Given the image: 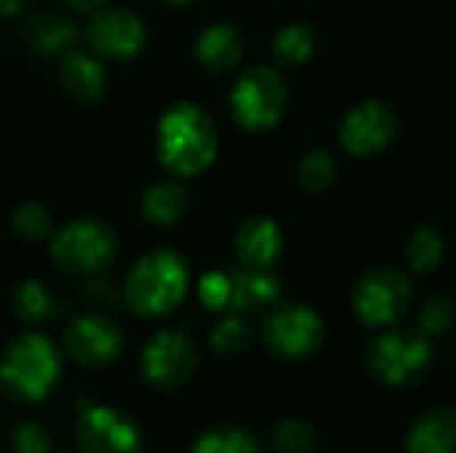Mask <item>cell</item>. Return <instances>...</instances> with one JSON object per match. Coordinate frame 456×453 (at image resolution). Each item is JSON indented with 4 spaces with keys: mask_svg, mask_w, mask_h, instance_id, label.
Returning a JSON list of instances; mask_svg holds the SVG:
<instances>
[{
    "mask_svg": "<svg viewBox=\"0 0 456 453\" xmlns=\"http://www.w3.org/2000/svg\"><path fill=\"white\" fill-rule=\"evenodd\" d=\"M219 150V133L211 115L192 101L171 104L155 125V152L160 166L179 176L203 174Z\"/></svg>",
    "mask_w": 456,
    "mask_h": 453,
    "instance_id": "cell-1",
    "label": "cell"
},
{
    "mask_svg": "<svg viewBox=\"0 0 456 453\" xmlns=\"http://www.w3.org/2000/svg\"><path fill=\"white\" fill-rule=\"evenodd\" d=\"M190 291V264L174 248H152L142 254L123 286L126 304L139 318H163L174 312Z\"/></svg>",
    "mask_w": 456,
    "mask_h": 453,
    "instance_id": "cell-2",
    "label": "cell"
},
{
    "mask_svg": "<svg viewBox=\"0 0 456 453\" xmlns=\"http://www.w3.org/2000/svg\"><path fill=\"white\" fill-rule=\"evenodd\" d=\"M61 376V352L35 331L13 336L0 352V390L19 403L45 400Z\"/></svg>",
    "mask_w": 456,
    "mask_h": 453,
    "instance_id": "cell-3",
    "label": "cell"
},
{
    "mask_svg": "<svg viewBox=\"0 0 456 453\" xmlns=\"http://www.w3.org/2000/svg\"><path fill=\"white\" fill-rule=\"evenodd\" d=\"M363 363L374 382L385 387H411L433 371L436 347L419 328L390 326L366 344Z\"/></svg>",
    "mask_w": 456,
    "mask_h": 453,
    "instance_id": "cell-4",
    "label": "cell"
},
{
    "mask_svg": "<svg viewBox=\"0 0 456 453\" xmlns=\"http://www.w3.org/2000/svg\"><path fill=\"white\" fill-rule=\"evenodd\" d=\"M118 235L110 224L83 216L67 222L51 238V262L59 272L72 278H91L104 272L118 259Z\"/></svg>",
    "mask_w": 456,
    "mask_h": 453,
    "instance_id": "cell-5",
    "label": "cell"
},
{
    "mask_svg": "<svg viewBox=\"0 0 456 453\" xmlns=\"http://www.w3.org/2000/svg\"><path fill=\"white\" fill-rule=\"evenodd\" d=\"M414 296L417 291L409 272L393 264H379L355 280L350 304L361 326L390 328L409 315V310L414 307Z\"/></svg>",
    "mask_w": 456,
    "mask_h": 453,
    "instance_id": "cell-6",
    "label": "cell"
},
{
    "mask_svg": "<svg viewBox=\"0 0 456 453\" xmlns=\"http://www.w3.org/2000/svg\"><path fill=\"white\" fill-rule=\"evenodd\" d=\"M289 107L286 83L278 69L267 64L248 67L238 75L230 91V115L232 120L251 133L275 128Z\"/></svg>",
    "mask_w": 456,
    "mask_h": 453,
    "instance_id": "cell-7",
    "label": "cell"
},
{
    "mask_svg": "<svg viewBox=\"0 0 456 453\" xmlns=\"http://www.w3.org/2000/svg\"><path fill=\"white\" fill-rule=\"evenodd\" d=\"M262 344L278 360H305L326 342L321 315L299 302H275L259 326Z\"/></svg>",
    "mask_w": 456,
    "mask_h": 453,
    "instance_id": "cell-8",
    "label": "cell"
},
{
    "mask_svg": "<svg viewBox=\"0 0 456 453\" xmlns=\"http://www.w3.org/2000/svg\"><path fill=\"white\" fill-rule=\"evenodd\" d=\"M198 360V344L184 328H163L144 342L139 352V374L152 390L171 392L195 376Z\"/></svg>",
    "mask_w": 456,
    "mask_h": 453,
    "instance_id": "cell-9",
    "label": "cell"
},
{
    "mask_svg": "<svg viewBox=\"0 0 456 453\" xmlns=\"http://www.w3.org/2000/svg\"><path fill=\"white\" fill-rule=\"evenodd\" d=\"M398 131H401L398 112L387 101L366 99L345 112L337 139L347 155L374 158L390 150V144L398 139Z\"/></svg>",
    "mask_w": 456,
    "mask_h": 453,
    "instance_id": "cell-10",
    "label": "cell"
},
{
    "mask_svg": "<svg viewBox=\"0 0 456 453\" xmlns=\"http://www.w3.org/2000/svg\"><path fill=\"white\" fill-rule=\"evenodd\" d=\"M80 453H142L144 438L139 425L115 406H86L75 422Z\"/></svg>",
    "mask_w": 456,
    "mask_h": 453,
    "instance_id": "cell-11",
    "label": "cell"
},
{
    "mask_svg": "<svg viewBox=\"0 0 456 453\" xmlns=\"http://www.w3.org/2000/svg\"><path fill=\"white\" fill-rule=\"evenodd\" d=\"M86 37L91 51L99 59L110 61H128L136 59L147 45V24L139 13L120 8V5H104L94 11Z\"/></svg>",
    "mask_w": 456,
    "mask_h": 453,
    "instance_id": "cell-12",
    "label": "cell"
},
{
    "mask_svg": "<svg viewBox=\"0 0 456 453\" xmlns=\"http://www.w3.org/2000/svg\"><path fill=\"white\" fill-rule=\"evenodd\" d=\"M64 352L80 368H107L123 352V331L104 315H77L64 328Z\"/></svg>",
    "mask_w": 456,
    "mask_h": 453,
    "instance_id": "cell-13",
    "label": "cell"
},
{
    "mask_svg": "<svg viewBox=\"0 0 456 453\" xmlns=\"http://www.w3.org/2000/svg\"><path fill=\"white\" fill-rule=\"evenodd\" d=\"M59 85L77 104H96L104 99L110 75L99 56L86 51H67L59 64Z\"/></svg>",
    "mask_w": 456,
    "mask_h": 453,
    "instance_id": "cell-14",
    "label": "cell"
},
{
    "mask_svg": "<svg viewBox=\"0 0 456 453\" xmlns=\"http://www.w3.org/2000/svg\"><path fill=\"white\" fill-rule=\"evenodd\" d=\"M230 272V307L227 312L235 315H251L270 310L283 291L281 278L270 270H256V267H235Z\"/></svg>",
    "mask_w": 456,
    "mask_h": 453,
    "instance_id": "cell-15",
    "label": "cell"
},
{
    "mask_svg": "<svg viewBox=\"0 0 456 453\" xmlns=\"http://www.w3.org/2000/svg\"><path fill=\"white\" fill-rule=\"evenodd\" d=\"M243 53H246V40L227 21L208 24L198 35V40H195V61L208 75H227V72H232L240 64Z\"/></svg>",
    "mask_w": 456,
    "mask_h": 453,
    "instance_id": "cell-16",
    "label": "cell"
},
{
    "mask_svg": "<svg viewBox=\"0 0 456 453\" xmlns=\"http://www.w3.org/2000/svg\"><path fill=\"white\" fill-rule=\"evenodd\" d=\"M283 251V232L270 216H251L235 232V256L243 267L270 270Z\"/></svg>",
    "mask_w": 456,
    "mask_h": 453,
    "instance_id": "cell-17",
    "label": "cell"
},
{
    "mask_svg": "<svg viewBox=\"0 0 456 453\" xmlns=\"http://www.w3.org/2000/svg\"><path fill=\"white\" fill-rule=\"evenodd\" d=\"M406 453H456V409L436 406L414 417L409 425Z\"/></svg>",
    "mask_w": 456,
    "mask_h": 453,
    "instance_id": "cell-18",
    "label": "cell"
},
{
    "mask_svg": "<svg viewBox=\"0 0 456 453\" xmlns=\"http://www.w3.org/2000/svg\"><path fill=\"white\" fill-rule=\"evenodd\" d=\"M139 211H142V219L147 224L171 227V224H179L184 219V214L190 211V195L179 182L163 179V182L150 184L142 192Z\"/></svg>",
    "mask_w": 456,
    "mask_h": 453,
    "instance_id": "cell-19",
    "label": "cell"
},
{
    "mask_svg": "<svg viewBox=\"0 0 456 453\" xmlns=\"http://www.w3.org/2000/svg\"><path fill=\"white\" fill-rule=\"evenodd\" d=\"M77 37V27L72 19L56 13V11H43L35 19H29L27 27V40L37 53H67Z\"/></svg>",
    "mask_w": 456,
    "mask_h": 453,
    "instance_id": "cell-20",
    "label": "cell"
},
{
    "mask_svg": "<svg viewBox=\"0 0 456 453\" xmlns=\"http://www.w3.org/2000/svg\"><path fill=\"white\" fill-rule=\"evenodd\" d=\"M446 256V238L433 224H417L403 240V259L406 267L417 275H428L444 264Z\"/></svg>",
    "mask_w": 456,
    "mask_h": 453,
    "instance_id": "cell-21",
    "label": "cell"
},
{
    "mask_svg": "<svg viewBox=\"0 0 456 453\" xmlns=\"http://www.w3.org/2000/svg\"><path fill=\"white\" fill-rule=\"evenodd\" d=\"M11 310H13V315L21 323L40 326V323H45V320L53 318V312H56V296H53V291L43 280L27 278L11 294Z\"/></svg>",
    "mask_w": 456,
    "mask_h": 453,
    "instance_id": "cell-22",
    "label": "cell"
},
{
    "mask_svg": "<svg viewBox=\"0 0 456 453\" xmlns=\"http://www.w3.org/2000/svg\"><path fill=\"white\" fill-rule=\"evenodd\" d=\"M315 29L307 21H291L286 24L275 40H273V59L278 67L294 69L302 67L315 53Z\"/></svg>",
    "mask_w": 456,
    "mask_h": 453,
    "instance_id": "cell-23",
    "label": "cell"
},
{
    "mask_svg": "<svg viewBox=\"0 0 456 453\" xmlns=\"http://www.w3.org/2000/svg\"><path fill=\"white\" fill-rule=\"evenodd\" d=\"M190 453H265L262 441L238 425H216L198 435Z\"/></svg>",
    "mask_w": 456,
    "mask_h": 453,
    "instance_id": "cell-24",
    "label": "cell"
},
{
    "mask_svg": "<svg viewBox=\"0 0 456 453\" xmlns=\"http://www.w3.org/2000/svg\"><path fill=\"white\" fill-rule=\"evenodd\" d=\"M318 443L315 425L302 417H286L273 427V449L278 453H315Z\"/></svg>",
    "mask_w": 456,
    "mask_h": 453,
    "instance_id": "cell-25",
    "label": "cell"
},
{
    "mask_svg": "<svg viewBox=\"0 0 456 453\" xmlns=\"http://www.w3.org/2000/svg\"><path fill=\"white\" fill-rule=\"evenodd\" d=\"M211 350L222 358H235V355H243L251 342H254V331L248 326V320L243 315H235L230 312L224 320H219L214 328H211Z\"/></svg>",
    "mask_w": 456,
    "mask_h": 453,
    "instance_id": "cell-26",
    "label": "cell"
},
{
    "mask_svg": "<svg viewBox=\"0 0 456 453\" xmlns=\"http://www.w3.org/2000/svg\"><path fill=\"white\" fill-rule=\"evenodd\" d=\"M337 179V160L329 150L323 147H315L310 150L302 163H299V184L313 192V195H321L326 192Z\"/></svg>",
    "mask_w": 456,
    "mask_h": 453,
    "instance_id": "cell-27",
    "label": "cell"
},
{
    "mask_svg": "<svg viewBox=\"0 0 456 453\" xmlns=\"http://www.w3.org/2000/svg\"><path fill=\"white\" fill-rule=\"evenodd\" d=\"M11 232L24 243H40L51 238L53 224H51L48 208H43L40 203H21L11 214Z\"/></svg>",
    "mask_w": 456,
    "mask_h": 453,
    "instance_id": "cell-28",
    "label": "cell"
},
{
    "mask_svg": "<svg viewBox=\"0 0 456 453\" xmlns=\"http://www.w3.org/2000/svg\"><path fill=\"white\" fill-rule=\"evenodd\" d=\"M454 323L456 304L449 296H444V294L430 296V299L419 307V312H417V328H419L425 336H430V339L449 334V331L454 328Z\"/></svg>",
    "mask_w": 456,
    "mask_h": 453,
    "instance_id": "cell-29",
    "label": "cell"
},
{
    "mask_svg": "<svg viewBox=\"0 0 456 453\" xmlns=\"http://www.w3.org/2000/svg\"><path fill=\"white\" fill-rule=\"evenodd\" d=\"M198 299L211 312H227L230 307V272L214 270L198 280Z\"/></svg>",
    "mask_w": 456,
    "mask_h": 453,
    "instance_id": "cell-30",
    "label": "cell"
},
{
    "mask_svg": "<svg viewBox=\"0 0 456 453\" xmlns=\"http://www.w3.org/2000/svg\"><path fill=\"white\" fill-rule=\"evenodd\" d=\"M13 453H51V435L37 422H19L8 433Z\"/></svg>",
    "mask_w": 456,
    "mask_h": 453,
    "instance_id": "cell-31",
    "label": "cell"
},
{
    "mask_svg": "<svg viewBox=\"0 0 456 453\" xmlns=\"http://www.w3.org/2000/svg\"><path fill=\"white\" fill-rule=\"evenodd\" d=\"M110 0H64V5L75 13H94L99 8H104Z\"/></svg>",
    "mask_w": 456,
    "mask_h": 453,
    "instance_id": "cell-32",
    "label": "cell"
},
{
    "mask_svg": "<svg viewBox=\"0 0 456 453\" xmlns=\"http://www.w3.org/2000/svg\"><path fill=\"white\" fill-rule=\"evenodd\" d=\"M29 0H0V16H16Z\"/></svg>",
    "mask_w": 456,
    "mask_h": 453,
    "instance_id": "cell-33",
    "label": "cell"
},
{
    "mask_svg": "<svg viewBox=\"0 0 456 453\" xmlns=\"http://www.w3.org/2000/svg\"><path fill=\"white\" fill-rule=\"evenodd\" d=\"M166 5H187V3H192V0H163Z\"/></svg>",
    "mask_w": 456,
    "mask_h": 453,
    "instance_id": "cell-34",
    "label": "cell"
}]
</instances>
